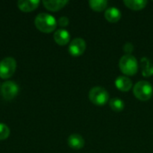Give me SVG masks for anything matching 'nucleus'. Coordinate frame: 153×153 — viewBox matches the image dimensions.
<instances>
[{
    "mask_svg": "<svg viewBox=\"0 0 153 153\" xmlns=\"http://www.w3.org/2000/svg\"><path fill=\"white\" fill-rule=\"evenodd\" d=\"M34 24L39 31L44 33H50L56 30L57 22L51 14L41 13L36 16L34 20Z\"/></svg>",
    "mask_w": 153,
    "mask_h": 153,
    "instance_id": "f257e3e1",
    "label": "nucleus"
},
{
    "mask_svg": "<svg viewBox=\"0 0 153 153\" xmlns=\"http://www.w3.org/2000/svg\"><path fill=\"white\" fill-rule=\"evenodd\" d=\"M119 68L125 75L133 76L138 72V61L132 55H125L119 61Z\"/></svg>",
    "mask_w": 153,
    "mask_h": 153,
    "instance_id": "f03ea898",
    "label": "nucleus"
},
{
    "mask_svg": "<svg viewBox=\"0 0 153 153\" xmlns=\"http://www.w3.org/2000/svg\"><path fill=\"white\" fill-rule=\"evenodd\" d=\"M134 94L139 100L147 101L152 97V85L147 81H140L134 86Z\"/></svg>",
    "mask_w": 153,
    "mask_h": 153,
    "instance_id": "7ed1b4c3",
    "label": "nucleus"
},
{
    "mask_svg": "<svg viewBox=\"0 0 153 153\" xmlns=\"http://www.w3.org/2000/svg\"><path fill=\"white\" fill-rule=\"evenodd\" d=\"M90 100L96 106H104L109 100L108 92L102 87H93L89 92Z\"/></svg>",
    "mask_w": 153,
    "mask_h": 153,
    "instance_id": "20e7f679",
    "label": "nucleus"
},
{
    "mask_svg": "<svg viewBox=\"0 0 153 153\" xmlns=\"http://www.w3.org/2000/svg\"><path fill=\"white\" fill-rule=\"evenodd\" d=\"M16 69V60L12 56L4 57L0 61V78H11Z\"/></svg>",
    "mask_w": 153,
    "mask_h": 153,
    "instance_id": "39448f33",
    "label": "nucleus"
},
{
    "mask_svg": "<svg viewBox=\"0 0 153 153\" xmlns=\"http://www.w3.org/2000/svg\"><path fill=\"white\" fill-rule=\"evenodd\" d=\"M0 91L2 97L5 100H11L17 96L19 92V87L14 82L6 81L0 87Z\"/></svg>",
    "mask_w": 153,
    "mask_h": 153,
    "instance_id": "423d86ee",
    "label": "nucleus"
},
{
    "mask_svg": "<svg viewBox=\"0 0 153 153\" xmlns=\"http://www.w3.org/2000/svg\"><path fill=\"white\" fill-rule=\"evenodd\" d=\"M86 49V42L81 38H76L73 39L69 44V53L72 56L77 57L82 56Z\"/></svg>",
    "mask_w": 153,
    "mask_h": 153,
    "instance_id": "0eeeda50",
    "label": "nucleus"
},
{
    "mask_svg": "<svg viewBox=\"0 0 153 153\" xmlns=\"http://www.w3.org/2000/svg\"><path fill=\"white\" fill-rule=\"evenodd\" d=\"M43 5L46 9L51 12H56L65 7L67 4V0H44L42 1Z\"/></svg>",
    "mask_w": 153,
    "mask_h": 153,
    "instance_id": "6e6552de",
    "label": "nucleus"
},
{
    "mask_svg": "<svg viewBox=\"0 0 153 153\" xmlns=\"http://www.w3.org/2000/svg\"><path fill=\"white\" fill-rule=\"evenodd\" d=\"M54 40L59 46H65L70 41V33L65 29L56 30L54 33Z\"/></svg>",
    "mask_w": 153,
    "mask_h": 153,
    "instance_id": "1a4fd4ad",
    "label": "nucleus"
},
{
    "mask_svg": "<svg viewBox=\"0 0 153 153\" xmlns=\"http://www.w3.org/2000/svg\"><path fill=\"white\" fill-rule=\"evenodd\" d=\"M116 88L121 91H129L132 89L133 82L126 76H118L115 81Z\"/></svg>",
    "mask_w": 153,
    "mask_h": 153,
    "instance_id": "9d476101",
    "label": "nucleus"
},
{
    "mask_svg": "<svg viewBox=\"0 0 153 153\" xmlns=\"http://www.w3.org/2000/svg\"><path fill=\"white\" fill-rule=\"evenodd\" d=\"M67 143L70 148L74 150H81L84 146V139L81 134H71L67 139Z\"/></svg>",
    "mask_w": 153,
    "mask_h": 153,
    "instance_id": "9b49d317",
    "label": "nucleus"
},
{
    "mask_svg": "<svg viewBox=\"0 0 153 153\" xmlns=\"http://www.w3.org/2000/svg\"><path fill=\"white\" fill-rule=\"evenodd\" d=\"M39 3L40 2L39 0H19L17 4H18V8L21 11L29 13L37 9Z\"/></svg>",
    "mask_w": 153,
    "mask_h": 153,
    "instance_id": "f8f14e48",
    "label": "nucleus"
},
{
    "mask_svg": "<svg viewBox=\"0 0 153 153\" xmlns=\"http://www.w3.org/2000/svg\"><path fill=\"white\" fill-rule=\"evenodd\" d=\"M105 18L108 22L116 23L121 19V12L118 8L115 6L108 8L105 12Z\"/></svg>",
    "mask_w": 153,
    "mask_h": 153,
    "instance_id": "ddd939ff",
    "label": "nucleus"
},
{
    "mask_svg": "<svg viewBox=\"0 0 153 153\" xmlns=\"http://www.w3.org/2000/svg\"><path fill=\"white\" fill-rule=\"evenodd\" d=\"M141 69L144 77H151L153 75V64L148 57H143L141 59Z\"/></svg>",
    "mask_w": 153,
    "mask_h": 153,
    "instance_id": "4468645a",
    "label": "nucleus"
},
{
    "mask_svg": "<svg viewBox=\"0 0 153 153\" xmlns=\"http://www.w3.org/2000/svg\"><path fill=\"white\" fill-rule=\"evenodd\" d=\"M124 4L129 9L134 11H140L146 7L148 2L145 0H124Z\"/></svg>",
    "mask_w": 153,
    "mask_h": 153,
    "instance_id": "2eb2a0df",
    "label": "nucleus"
},
{
    "mask_svg": "<svg viewBox=\"0 0 153 153\" xmlns=\"http://www.w3.org/2000/svg\"><path fill=\"white\" fill-rule=\"evenodd\" d=\"M91 8L96 12H102L108 6V1L106 0H91L89 1Z\"/></svg>",
    "mask_w": 153,
    "mask_h": 153,
    "instance_id": "dca6fc26",
    "label": "nucleus"
},
{
    "mask_svg": "<svg viewBox=\"0 0 153 153\" xmlns=\"http://www.w3.org/2000/svg\"><path fill=\"white\" fill-rule=\"evenodd\" d=\"M109 106H110V108L115 112H121L125 108V103L119 98L111 99L109 100Z\"/></svg>",
    "mask_w": 153,
    "mask_h": 153,
    "instance_id": "f3484780",
    "label": "nucleus"
},
{
    "mask_svg": "<svg viewBox=\"0 0 153 153\" xmlns=\"http://www.w3.org/2000/svg\"><path fill=\"white\" fill-rule=\"evenodd\" d=\"M9 135H10L9 127L4 124L0 123V141L7 139L9 137Z\"/></svg>",
    "mask_w": 153,
    "mask_h": 153,
    "instance_id": "a211bd4d",
    "label": "nucleus"
},
{
    "mask_svg": "<svg viewBox=\"0 0 153 153\" xmlns=\"http://www.w3.org/2000/svg\"><path fill=\"white\" fill-rule=\"evenodd\" d=\"M57 24L60 27H66L69 24V19L65 16H62L58 19L57 21Z\"/></svg>",
    "mask_w": 153,
    "mask_h": 153,
    "instance_id": "6ab92c4d",
    "label": "nucleus"
},
{
    "mask_svg": "<svg viewBox=\"0 0 153 153\" xmlns=\"http://www.w3.org/2000/svg\"><path fill=\"white\" fill-rule=\"evenodd\" d=\"M123 48H124V51L127 53V55H131V53L134 51V45L130 42H126L124 45Z\"/></svg>",
    "mask_w": 153,
    "mask_h": 153,
    "instance_id": "aec40b11",
    "label": "nucleus"
},
{
    "mask_svg": "<svg viewBox=\"0 0 153 153\" xmlns=\"http://www.w3.org/2000/svg\"><path fill=\"white\" fill-rule=\"evenodd\" d=\"M0 87H1V86H0Z\"/></svg>",
    "mask_w": 153,
    "mask_h": 153,
    "instance_id": "412c9836",
    "label": "nucleus"
}]
</instances>
